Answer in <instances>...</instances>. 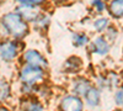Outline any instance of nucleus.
I'll use <instances>...</instances> for the list:
<instances>
[{
    "label": "nucleus",
    "mask_w": 123,
    "mask_h": 111,
    "mask_svg": "<svg viewBox=\"0 0 123 111\" xmlns=\"http://www.w3.org/2000/svg\"><path fill=\"white\" fill-rule=\"evenodd\" d=\"M84 68V62L79 56H70L63 63V70L68 74H78Z\"/></svg>",
    "instance_id": "10"
},
{
    "label": "nucleus",
    "mask_w": 123,
    "mask_h": 111,
    "mask_svg": "<svg viewBox=\"0 0 123 111\" xmlns=\"http://www.w3.org/2000/svg\"><path fill=\"white\" fill-rule=\"evenodd\" d=\"M33 25L37 27V30H44L49 25V17L48 16H41L39 15L37 17V20L33 22Z\"/></svg>",
    "instance_id": "17"
},
{
    "label": "nucleus",
    "mask_w": 123,
    "mask_h": 111,
    "mask_svg": "<svg viewBox=\"0 0 123 111\" xmlns=\"http://www.w3.org/2000/svg\"><path fill=\"white\" fill-rule=\"evenodd\" d=\"M20 45L16 39H4L0 42V59L5 63H12L20 53Z\"/></svg>",
    "instance_id": "3"
},
{
    "label": "nucleus",
    "mask_w": 123,
    "mask_h": 111,
    "mask_svg": "<svg viewBox=\"0 0 123 111\" xmlns=\"http://www.w3.org/2000/svg\"><path fill=\"white\" fill-rule=\"evenodd\" d=\"M117 37H118L117 30L113 26H108V28L106 30V32H105V38L107 39L110 43H112L113 41H116V39H117Z\"/></svg>",
    "instance_id": "18"
},
{
    "label": "nucleus",
    "mask_w": 123,
    "mask_h": 111,
    "mask_svg": "<svg viewBox=\"0 0 123 111\" xmlns=\"http://www.w3.org/2000/svg\"><path fill=\"white\" fill-rule=\"evenodd\" d=\"M21 111H46L44 104L39 100V98L32 96H24V99L20 103Z\"/></svg>",
    "instance_id": "8"
},
{
    "label": "nucleus",
    "mask_w": 123,
    "mask_h": 111,
    "mask_svg": "<svg viewBox=\"0 0 123 111\" xmlns=\"http://www.w3.org/2000/svg\"><path fill=\"white\" fill-rule=\"evenodd\" d=\"M101 93L102 91L97 86L92 85L91 89L86 93V95L83 98L85 106L89 107V109H96V107H98L100 104H101Z\"/></svg>",
    "instance_id": "9"
},
{
    "label": "nucleus",
    "mask_w": 123,
    "mask_h": 111,
    "mask_svg": "<svg viewBox=\"0 0 123 111\" xmlns=\"http://www.w3.org/2000/svg\"><path fill=\"white\" fill-rule=\"evenodd\" d=\"M122 56H123V49H122Z\"/></svg>",
    "instance_id": "22"
},
{
    "label": "nucleus",
    "mask_w": 123,
    "mask_h": 111,
    "mask_svg": "<svg viewBox=\"0 0 123 111\" xmlns=\"http://www.w3.org/2000/svg\"><path fill=\"white\" fill-rule=\"evenodd\" d=\"M87 47L92 54L101 56V57L107 56L111 51V43L105 38V36H101V35L90 39V43Z\"/></svg>",
    "instance_id": "7"
},
{
    "label": "nucleus",
    "mask_w": 123,
    "mask_h": 111,
    "mask_svg": "<svg viewBox=\"0 0 123 111\" xmlns=\"http://www.w3.org/2000/svg\"><path fill=\"white\" fill-rule=\"evenodd\" d=\"M58 111H85L84 100L71 93L65 94L58 103Z\"/></svg>",
    "instance_id": "5"
},
{
    "label": "nucleus",
    "mask_w": 123,
    "mask_h": 111,
    "mask_svg": "<svg viewBox=\"0 0 123 111\" xmlns=\"http://www.w3.org/2000/svg\"><path fill=\"white\" fill-rule=\"evenodd\" d=\"M16 1H18L21 5H33V6H36V5L44 3L46 0H16Z\"/></svg>",
    "instance_id": "20"
},
{
    "label": "nucleus",
    "mask_w": 123,
    "mask_h": 111,
    "mask_svg": "<svg viewBox=\"0 0 123 111\" xmlns=\"http://www.w3.org/2000/svg\"><path fill=\"white\" fill-rule=\"evenodd\" d=\"M91 86H92V82L89 78L83 77V75H78V77L73 78L69 89H70L71 94L80 96V98H84L86 95V93L91 89Z\"/></svg>",
    "instance_id": "6"
},
{
    "label": "nucleus",
    "mask_w": 123,
    "mask_h": 111,
    "mask_svg": "<svg viewBox=\"0 0 123 111\" xmlns=\"http://www.w3.org/2000/svg\"><path fill=\"white\" fill-rule=\"evenodd\" d=\"M15 13H17L27 24L28 22H35L37 20V17L39 16L38 9L33 5H20Z\"/></svg>",
    "instance_id": "11"
},
{
    "label": "nucleus",
    "mask_w": 123,
    "mask_h": 111,
    "mask_svg": "<svg viewBox=\"0 0 123 111\" xmlns=\"http://www.w3.org/2000/svg\"><path fill=\"white\" fill-rule=\"evenodd\" d=\"M18 80L21 84H30V85H39L46 82L47 70L41 69L37 67H31L22 64L18 69Z\"/></svg>",
    "instance_id": "2"
},
{
    "label": "nucleus",
    "mask_w": 123,
    "mask_h": 111,
    "mask_svg": "<svg viewBox=\"0 0 123 111\" xmlns=\"http://www.w3.org/2000/svg\"><path fill=\"white\" fill-rule=\"evenodd\" d=\"M92 6H94V9L98 13H102L104 10H106V4L102 1V0H94V1H92Z\"/></svg>",
    "instance_id": "19"
},
{
    "label": "nucleus",
    "mask_w": 123,
    "mask_h": 111,
    "mask_svg": "<svg viewBox=\"0 0 123 111\" xmlns=\"http://www.w3.org/2000/svg\"><path fill=\"white\" fill-rule=\"evenodd\" d=\"M10 96H11V85L6 79H0V105L7 101Z\"/></svg>",
    "instance_id": "13"
},
{
    "label": "nucleus",
    "mask_w": 123,
    "mask_h": 111,
    "mask_svg": "<svg viewBox=\"0 0 123 111\" xmlns=\"http://www.w3.org/2000/svg\"><path fill=\"white\" fill-rule=\"evenodd\" d=\"M0 111H11V110L6 106H4V105H0Z\"/></svg>",
    "instance_id": "21"
},
{
    "label": "nucleus",
    "mask_w": 123,
    "mask_h": 111,
    "mask_svg": "<svg viewBox=\"0 0 123 111\" xmlns=\"http://www.w3.org/2000/svg\"><path fill=\"white\" fill-rule=\"evenodd\" d=\"M108 11L112 17L122 19L123 17V0H113L108 7Z\"/></svg>",
    "instance_id": "14"
},
{
    "label": "nucleus",
    "mask_w": 123,
    "mask_h": 111,
    "mask_svg": "<svg viewBox=\"0 0 123 111\" xmlns=\"http://www.w3.org/2000/svg\"><path fill=\"white\" fill-rule=\"evenodd\" d=\"M90 43V38L84 32H75L71 35V45L75 48H83L87 47Z\"/></svg>",
    "instance_id": "12"
},
{
    "label": "nucleus",
    "mask_w": 123,
    "mask_h": 111,
    "mask_svg": "<svg viewBox=\"0 0 123 111\" xmlns=\"http://www.w3.org/2000/svg\"><path fill=\"white\" fill-rule=\"evenodd\" d=\"M21 62L25 65H31V67H37L41 69H44L47 70L49 64H48V60L47 58L41 53L37 49L33 48H30L26 49V51L22 53L21 56Z\"/></svg>",
    "instance_id": "4"
},
{
    "label": "nucleus",
    "mask_w": 123,
    "mask_h": 111,
    "mask_svg": "<svg viewBox=\"0 0 123 111\" xmlns=\"http://www.w3.org/2000/svg\"><path fill=\"white\" fill-rule=\"evenodd\" d=\"M0 22L6 28L9 37H12V39H16V41L25 38L28 33V24L17 13L5 14L0 20Z\"/></svg>",
    "instance_id": "1"
},
{
    "label": "nucleus",
    "mask_w": 123,
    "mask_h": 111,
    "mask_svg": "<svg viewBox=\"0 0 123 111\" xmlns=\"http://www.w3.org/2000/svg\"><path fill=\"white\" fill-rule=\"evenodd\" d=\"M108 26H110V20L106 17H98L94 21V30L100 35L105 33L106 30L108 28Z\"/></svg>",
    "instance_id": "15"
},
{
    "label": "nucleus",
    "mask_w": 123,
    "mask_h": 111,
    "mask_svg": "<svg viewBox=\"0 0 123 111\" xmlns=\"http://www.w3.org/2000/svg\"><path fill=\"white\" fill-rule=\"evenodd\" d=\"M113 101H115L116 106H118V107H122L123 106V83L115 90Z\"/></svg>",
    "instance_id": "16"
}]
</instances>
